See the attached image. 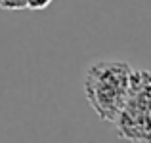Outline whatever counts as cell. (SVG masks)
<instances>
[{
    "label": "cell",
    "mask_w": 151,
    "mask_h": 143,
    "mask_svg": "<svg viewBox=\"0 0 151 143\" xmlns=\"http://www.w3.org/2000/svg\"><path fill=\"white\" fill-rule=\"evenodd\" d=\"M132 69L130 63L119 59H98L84 69L82 90L100 120L113 124L117 118L128 92Z\"/></svg>",
    "instance_id": "cell-1"
},
{
    "label": "cell",
    "mask_w": 151,
    "mask_h": 143,
    "mask_svg": "<svg viewBox=\"0 0 151 143\" xmlns=\"http://www.w3.org/2000/svg\"><path fill=\"white\" fill-rule=\"evenodd\" d=\"M113 124L119 139L151 143V69H132L128 92Z\"/></svg>",
    "instance_id": "cell-2"
},
{
    "label": "cell",
    "mask_w": 151,
    "mask_h": 143,
    "mask_svg": "<svg viewBox=\"0 0 151 143\" xmlns=\"http://www.w3.org/2000/svg\"><path fill=\"white\" fill-rule=\"evenodd\" d=\"M54 0H25V10H46Z\"/></svg>",
    "instance_id": "cell-3"
},
{
    "label": "cell",
    "mask_w": 151,
    "mask_h": 143,
    "mask_svg": "<svg viewBox=\"0 0 151 143\" xmlns=\"http://www.w3.org/2000/svg\"><path fill=\"white\" fill-rule=\"evenodd\" d=\"M0 10H25V0H0Z\"/></svg>",
    "instance_id": "cell-4"
}]
</instances>
